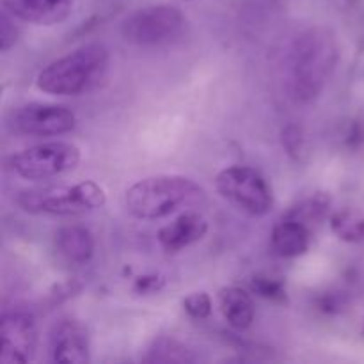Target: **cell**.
I'll return each mask as SVG.
<instances>
[{"label": "cell", "instance_id": "11", "mask_svg": "<svg viewBox=\"0 0 364 364\" xmlns=\"http://www.w3.org/2000/svg\"><path fill=\"white\" fill-rule=\"evenodd\" d=\"M14 18L34 25H57L66 20L75 0H2Z\"/></svg>", "mask_w": 364, "mask_h": 364}, {"label": "cell", "instance_id": "24", "mask_svg": "<svg viewBox=\"0 0 364 364\" xmlns=\"http://www.w3.org/2000/svg\"><path fill=\"white\" fill-rule=\"evenodd\" d=\"M331 2L336 7H340V9H350L355 4V0H331Z\"/></svg>", "mask_w": 364, "mask_h": 364}, {"label": "cell", "instance_id": "9", "mask_svg": "<svg viewBox=\"0 0 364 364\" xmlns=\"http://www.w3.org/2000/svg\"><path fill=\"white\" fill-rule=\"evenodd\" d=\"M0 363L23 364L34 359L38 331L34 316L23 308L6 309L0 322Z\"/></svg>", "mask_w": 364, "mask_h": 364}, {"label": "cell", "instance_id": "4", "mask_svg": "<svg viewBox=\"0 0 364 364\" xmlns=\"http://www.w3.org/2000/svg\"><path fill=\"white\" fill-rule=\"evenodd\" d=\"M105 191L96 181L75 185H48L20 191L16 205L36 215H80L105 205Z\"/></svg>", "mask_w": 364, "mask_h": 364}, {"label": "cell", "instance_id": "23", "mask_svg": "<svg viewBox=\"0 0 364 364\" xmlns=\"http://www.w3.org/2000/svg\"><path fill=\"white\" fill-rule=\"evenodd\" d=\"M164 279L159 276H144L139 277L137 283H135V290H139L141 294H148V291H155L162 287Z\"/></svg>", "mask_w": 364, "mask_h": 364}, {"label": "cell", "instance_id": "21", "mask_svg": "<svg viewBox=\"0 0 364 364\" xmlns=\"http://www.w3.org/2000/svg\"><path fill=\"white\" fill-rule=\"evenodd\" d=\"M18 36H20V28L14 25V16L9 11L4 9L2 18H0V48L2 52H7L16 43Z\"/></svg>", "mask_w": 364, "mask_h": 364}, {"label": "cell", "instance_id": "19", "mask_svg": "<svg viewBox=\"0 0 364 364\" xmlns=\"http://www.w3.org/2000/svg\"><path fill=\"white\" fill-rule=\"evenodd\" d=\"M251 290L256 291L259 297H265L274 302L287 301V290H284L283 283L272 277L256 276L251 283Z\"/></svg>", "mask_w": 364, "mask_h": 364}, {"label": "cell", "instance_id": "5", "mask_svg": "<svg viewBox=\"0 0 364 364\" xmlns=\"http://www.w3.org/2000/svg\"><path fill=\"white\" fill-rule=\"evenodd\" d=\"M187 27L183 13L174 6H148L134 11L121 23V34L137 46H160L176 41Z\"/></svg>", "mask_w": 364, "mask_h": 364}, {"label": "cell", "instance_id": "7", "mask_svg": "<svg viewBox=\"0 0 364 364\" xmlns=\"http://www.w3.org/2000/svg\"><path fill=\"white\" fill-rule=\"evenodd\" d=\"M80 164V149L70 142H45L21 149L11 156L9 166L14 174L25 180H50L77 169Z\"/></svg>", "mask_w": 364, "mask_h": 364}, {"label": "cell", "instance_id": "14", "mask_svg": "<svg viewBox=\"0 0 364 364\" xmlns=\"http://www.w3.org/2000/svg\"><path fill=\"white\" fill-rule=\"evenodd\" d=\"M55 249L71 265H87L95 255V240L85 226L68 224L55 231Z\"/></svg>", "mask_w": 364, "mask_h": 364}, {"label": "cell", "instance_id": "15", "mask_svg": "<svg viewBox=\"0 0 364 364\" xmlns=\"http://www.w3.org/2000/svg\"><path fill=\"white\" fill-rule=\"evenodd\" d=\"M219 306L224 320L233 329L245 331L252 326L256 315L251 294L238 287H228L219 291Z\"/></svg>", "mask_w": 364, "mask_h": 364}, {"label": "cell", "instance_id": "8", "mask_svg": "<svg viewBox=\"0 0 364 364\" xmlns=\"http://www.w3.org/2000/svg\"><path fill=\"white\" fill-rule=\"evenodd\" d=\"M77 117L70 109L52 103H27L13 110L7 121L11 132L18 135L52 137L71 132Z\"/></svg>", "mask_w": 364, "mask_h": 364}, {"label": "cell", "instance_id": "18", "mask_svg": "<svg viewBox=\"0 0 364 364\" xmlns=\"http://www.w3.org/2000/svg\"><path fill=\"white\" fill-rule=\"evenodd\" d=\"M329 205H331L329 196L315 194L309 199H306V201H302L299 206L291 208L290 212H288V215L302 220V223H306L309 228H311V223H315V220H322L323 217H326L327 210H329Z\"/></svg>", "mask_w": 364, "mask_h": 364}, {"label": "cell", "instance_id": "13", "mask_svg": "<svg viewBox=\"0 0 364 364\" xmlns=\"http://www.w3.org/2000/svg\"><path fill=\"white\" fill-rule=\"evenodd\" d=\"M272 249L281 258H297L309 249L311 228L295 217H283L272 230Z\"/></svg>", "mask_w": 364, "mask_h": 364}, {"label": "cell", "instance_id": "22", "mask_svg": "<svg viewBox=\"0 0 364 364\" xmlns=\"http://www.w3.org/2000/svg\"><path fill=\"white\" fill-rule=\"evenodd\" d=\"M283 146L287 148V151L290 153V155L301 153L302 149L301 132H299L295 127H288L287 130L283 132Z\"/></svg>", "mask_w": 364, "mask_h": 364}, {"label": "cell", "instance_id": "10", "mask_svg": "<svg viewBox=\"0 0 364 364\" xmlns=\"http://www.w3.org/2000/svg\"><path fill=\"white\" fill-rule=\"evenodd\" d=\"M48 355L52 363H89V336L84 323L73 318L59 320L50 331Z\"/></svg>", "mask_w": 364, "mask_h": 364}, {"label": "cell", "instance_id": "6", "mask_svg": "<svg viewBox=\"0 0 364 364\" xmlns=\"http://www.w3.org/2000/svg\"><path fill=\"white\" fill-rule=\"evenodd\" d=\"M217 192L252 217H263L272 210L274 198L262 173L249 166H233L220 171L215 178Z\"/></svg>", "mask_w": 364, "mask_h": 364}, {"label": "cell", "instance_id": "1", "mask_svg": "<svg viewBox=\"0 0 364 364\" xmlns=\"http://www.w3.org/2000/svg\"><path fill=\"white\" fill-rule=\"evenodd\" d=\"M338 41L329 27H311L294 41L288 60V85L297 102L309 103L320 96L336 68Z\"/></svg>", "mask_w": 364, "mask_h": 364}, {"label": "cell", "instance_id": "16", "mask_svg": "<svg viewBox=\"0 0 364 364\" xmlns=\"http://www.w3.org/2000/svg\"><path fill=\"white\" fill-rule=\"evenodd\" d=\"M146 363H196L198 355L194 354L192 348L183 345L181 341L174 338H159L151 348L148 350V355L144 358Z\"/></svg>", "mask_w": 364, "mask_h": 364}, {"label": "cell", "instance_id": "12", "mask_svg": "<svg viewBox=\"0 0 364 364\" xmlns=\"http://www.w3.org/2000/svg\"><path fill=\"white\" fill-rule=\"evenodd\" d=\"M206 231H208V223H206L205 217L191 212V210H185V213L176 217L173 223L160 228L156 238H159V244L164 251L178 252L201 240Z\"/></svg>", "mask_w": 364, "mask_h": 364}, {"label": "cell", "instance_id": "20", "mask_svg": "<svg viewBox=\"0 0 364 364\" xmlns=\"http://www.w3.org/2000/svg\"><path fill=\"white\" fill-rule=\"evenodd\" d=\"M183 308L192 318L206 320L212 315V299L205 291H196V294H191L185 299Z\"/></svg>", "mask_w": 364, "mask_h": 364}, {"label": "cell", "instance_id": "17", "mask_svg": "<svg viewBox=\"0 0 364 364\" xmlns=\"http://www.w3.org/2000/svg\"><path fill=\"white\" fill-rule=\"evenodd\" d=\"M331 230L338 238L350 244L364 242V213L354 208L338 210L331 217Z\"/></svg>", "mask_w": 364, "mask_h": 364}, {"label": "cell", "instance_id": "2", "mask_svg": "<svg viewBox=\"0 0 364 364\" xmlns=\"http://www.w3.org/2000/svg\"><path fill=\"white\" fill-rule=\"evenodd\" d=\"M206 199L205 188L194 180L176 174L151 176L132 185L124 196L127 210L137 219L156 220L192 210Z\"/></svg>", "mask_w": 364, "mask_h": 364}, {"label": "cell", "instance_id": "3", "mask_svg": "<svg viewBox=\"0 0 364 364\" xmlns=\"http://www.w3.org/2000/svg\"><path fill=\"white\" fill-rule=\"evenodd\" d=\"M109 68V50L102 43H87L50 63L38 75V87L57 96H77L100 84Z\"/></svg>", "mask_w": 364, "mask_h": 364}]
</instances>
